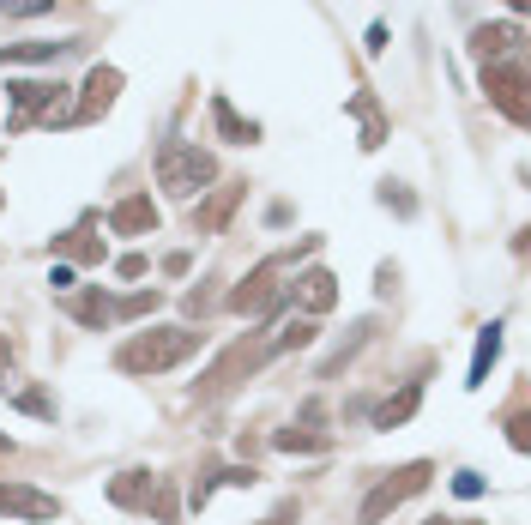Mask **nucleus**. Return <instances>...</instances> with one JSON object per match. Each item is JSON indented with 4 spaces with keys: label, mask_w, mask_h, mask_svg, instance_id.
Wrapping results in <instances>:
<instances>
[{
    "label": "nucleus",
    "mask_w": 531,
    "mask_h": 525,
    "mask_svg": "<svg viewBox=\"0 0 531 525\" xmlns=\"http://www.w3.org/2000/svg\"><path fill=\"white\" fill-rule=\"evenodd\" d=\"M194 350H200V332H188V326H157V332H133L121 344L115 369H127V375H163V369H175L182 357H194Z\"/></svg>",
    "instance_id": "nucleus-1"
},
{
    "label": "nucleus",
    "mask_w": 531,
    "mask_h": 525,
    "mask_svg": "<svg viewBox=\"0 0 531 525\" xmlns=\"http://www.w3.org/2000/svg\"><path fill=\"white\" fill-rule=\"evenodd\" d=\"M212 157L200 151V145H188V139H169L163 151H157V182L175 194V200H188V194H200L206 182H212Z\"/></svg>",
    "instance_id": "nucleus-2"
},
{
    "label": "nucleus",
    "mask_w": 531,
    "mask_h": 525,
    "mask_svg": "<svg viewBox=\"0 0 531 525\" xmlns=\"http://www.w3.org/2000/svg\"><path fill=\"white\" fill-rule=\"evenodd\" d=\"M314 248H320V242H302L296 254H314ZM296 254H272V260L242 284V290H230V308H236V314H260V308L272 302V290H278V272H290V266H296Z\"/></svg>",
    "instance_id": "nucleus-3"
},
{
    "label": "nucleus",
    "mask_w": 531,
    "mask_h": 525,
    "mask_svg": "<svg viewBox=\"0 0 531 525\" xmlns=\"http://www.w3.org/2000/svg\"><path fill=\"white\" fill-rule=\"evenodd\" d=\"M423 483H429V465H423V459H417V465H405V471H393L387 483H375V489H369V501H363V525H381V519H387L399 501H411Z\"/></svg>",
    "instance_id": "nucleus-4"
},
{
    "label": "nucleus",
    "mask_w": 531,
    "mask_h": 525,
    "mask_svg": "<svg viewBox=\"0 0 531 525\" xmlns=\"http://www.w3.org/2000/svg\"><path fill=\"white\" fill-rule=\"evenodd\" d=\"M0 513H13V519H55L61 501L31 489V483H0Z\"/></svg>",
    "instance_id": "nucleus-5"
},
{
    "label": "nucleus",
    "mask_w": 531,
    "mask_h": 525,
    "mask_svg": "<svg viewBox=\"0 0 531 525\" xmlns=\"http://www.w3.org/2000/svg\"><path fill=\"white\" fill-rule=\"evenodd\" d=\"M151 495H157V477H151V471H121V477L109 483V501H115V507H151Z\"/></svg>",
    "instance_id": "nucleus-6"
},
{
    "label": "nucleus",
    "mask_w": 531,
    "mask_h": 525,
    "mask_svg": "<svg viewBox=\"0 0 531 525\" xmlns=\"http://www.w3.org/2000/svg\"><path fill=\"white\" fill-rule=\"evenodd\" d=\"M115 91H121V73H115V67H91L79 115H97V109H109V103H115Z\"/></svg>",
    "instance_id": "nucleus-7"
},
{
    "label": "nucleus",
    "mask_w": 531,
    "mask_h": 525,
    "mask_svg": "<svg viewBox=\"0 0 531 525\" xmlns=\"http://www.w3.org/2000/svg\"><path fill=\"white\" fill-rule=\"evenodd\" d=\"M151 224H157V212H151V200H145V194H133L127 206H115V212H109V230H121V236L151 230Z\"/></svg>",
    "instance_id": "nucleus-8"
},
{
    "label": "nucleus",
    "mask_w": 531,
    "mask_h": 525,
    "mask_svg": "<svg viewBox=\"0 0 531 525\" xmlns=\"http://www.w3.org/2000/svg\"><path fill=\"white\" fill-rule=\"evenodd\" d=\"M332 302H338V278H332V272H308V278H302V308H308V314H326Z\"/></svg>",
    "instance_id": "nucleus-9"
},
{
    "label": "nucleus",
    "mask_w": 531,
    "mask_h": 525,
    "mask_svg": "<svg viewBox=\"0 0 531 525\" xmlns=\"http://www.w3.org/2000/svg\"><path fill=\"white\" fill-rule=\"evenodd\" d=\"M417 399H423V387H417V381H411V387H405V393H399V399H387V405H381V411H375V429H399V423H405V417H411V411H417Z\"/></svg>",
    "instance_id": "nucleus-10"
},
{
    "label": "nucleus",
    "mask_w": 531,
    "mask_h": 525,
    "mask_svg": "<svg viewBox=\"0 0 531 525\" xmlns=\"http://www.w3.org/2000/svg\"><path fill=\"white\" fill-rule=\"evenodd\" d=\"M489 91H495V103L513 115V121H525V97H519V73H489Z\"/></svg>",
    "instance_id": "nucleus-11"
},
{
    "label": "nucleus",
    "mask_w": 531,
    "mask_h": 525,
    "mask_svg": "<svg viewBox=\"0 0 531 525\" xmlns=\"http://www.w3.org/2000/svg\"><path fill=\"white\" fill-rule=\"evenodd\" d=\"M212 115H218V127H224L236 145H248V139H254V121H242V115L230 109V97H212Z\"/></svg>",
    "instance_id": "nucleus-12"
},
{
    "label": "nucleus",
    "mask_w": 531,
    "mask_h": 525,
    "mask_svg": "<svg viewBox=\"0 0 531 525\" xmlns=\"http://www.w3.org/2000/svg\"><path fill=\"white\" fill-rule=\"evenodd\" d=\"M73 314H79L85 326H109V320H115L121 308H115L109 296H97V290H91V296H79V302H73Z\"/></svg>",
    "instance_id": "nucleus-13"
},
{
    "label": "nucleus",
    "mask_w": 531,
    "mask_h": 525,
    "mask_svg": "<svg viewBox=\"0 0 531 525\" xmlns=\"http://www.w3.org/2000/svg\"><path fill=\"white\" fill-rule=\"evenodd\" d=\"M495 350H501V326H483V338H477V363H471V387H483V375H489V363H495Z\"/></svg>",
    "instance_id": "nucleus-14"
},
{
    "label": "nucleus",
    "mask_w": 531,
    "mask_h": 525,
    "mask_svg": "<svg viewBox=\"0 0 531 525\" xmlns=\"http://www.w3.org/2000/svg\"><path fill=\"white\" fill-rule=\"evenodd\" d=\"M302 344H314V320H284V332L272 338V350H302Z\"/></svg>",
    "instance_id": "nucleus-15"
},
{
    "label": "nucleus",
    "mask_w": 531,
    "mask_h": 525,
    "mask_svg": "<svg viewBox=\"0 0 531 525\" xmlns=\"http://www.w3.org/2000/svg\"><path fill=\"white\" fill-rule=\"evenodd\" d=\"M519 43V31L513 25H495V31H477V55H501V49H513Z\"/></svg>",
    "instance_id": "nucleus-16"
},
{
    "label": "nucleus",
    "mask_w": 531,
    "mask_h": 525,
    "mask_svg": "<svg viewBox=\"0 0 531 525\" xmlns=\"http://www.w3.org/2000/svg\"><path fill=\"white\" fill-rule=\"evenodd\" d=\"M236 194H242V188H224V194H218V200H212V206L200 212V224H224V212L236 206Z\"/></svg>",
    "instance_id": "nucleus-17"
},
{
    "label": "nucleus",
    "mask_w": 531,
    "mask_h": 525,
    "mask_svg": "<svg viewBox=\"0 0 531 525\" xmlns=\"http://www.w3.org/2000/svg\"><path fill=\"white\" fill-rule=\"evenodd\" d=\"M0 7H7L13 19H37V13H49L55 0H0Z\"/></svg>",
    "instance_id": "nucleus-18"
},
{
    "label": "nucleus",
    "mask_w": 531,
    "mask_h": 525,
    "mask_svg": "<svg viewBox=\"0 0 531 525\" xmlns=\"http://www.w3.org/2000/svg\"><path fill=\"white\" fill-rule=\"evenodd\" d=\"M278 447H284V453H296V447H326V435H302V429H284V435H278Z\"/></svg>",
    "instance_id": "nucleus-19"
},
{
    "label": "nucleus",
    "mask_w": 531,
    "mask_h": 525,
    "mask_svg": "<svg viewBox=\"0 0 531 525\" xmlns=\"http://www.w3.org/2000/svg\"><path fill=\"white\" fill-rule=\"evenodd\" d=\"M67 254H73V260H97L103 248H97V242H85V230H79V236H67Z\"/></svg>",
    "instance_id": "nucleus-20"
},
{
    "label": "nucleus",
    "mask_w": 531,
    "mask_h": 525,
    "mask_svg": "<svg viewBox=\"0 0 531 525\" xmlns=\"http://www.w3.org/2000/svg\"><path fill=\"white\" fill-rule=\"evenodd\" d=\"M453 495H465V501L483 495V477H477V471H459V477H453Z\"/></svg>",
    "instance_id": "nucleus-21"
},
{
    "label": "nucleus",
    "mask_w": 531,
    "mask_h": 525,
    "mask_svg": "<svg viewBox=\"0 0 531 525\" xmlns=\"http://www.w3.org/2000/svg\"><path fill=\"white\" fill-rule=\"evenodd\" d=\"M115 272H121V278H139V272H145V254H127V260H121Z\"/></svg>",
    "instance_id": "nucleus-22"
},
{
    "label": "nucleus",
    "mask_w": 531,
    "mask_h": 525,
    "mask_svg": "<svg viewBox=\"0 0 531 525\" xmlns=\"http://www.w3.org/2000/svg\"><path fill=\"white\" fill-rule=\"evenodd\" d=\"M7 369H13V344L0 338V387H7Z\"/></svg>",
    "instance_id": "nucleus-23"
},
{
    "label": "nucleus",
    "mask_w": 531,
    "mask_h": 525,
    "mask_svg": "<svg viewBox=\"0 0 531 525\" xmlns=\"http://www.w3.org/2000/svg\"><path fill=\"white\" fill-rule=\"evenodd\" d=\"M266 525H296V507H284V513H272Z\"/></svg>",
    "instance_id": "nucleus-24"
},
{
    "label": "nucleus",
    "mask_w": 531,
    "mask_h": 525,
    "mask_svg": "<svg viewBox=\"0 0 531 525\" xmlns=\"http://www.w3.org/2000/svg\"><path fill=\"white\" fill-rule=\"evenodd\" d=\"M429 525H477V519H429Z\"/></svg>",
    "instance_id": "nucleus-25"
},
{
    "label": "nucleus",
    "mask_w": 531,
    "mask_h": 525,
    "mask_svg": "<svg viewBox=\"0 0 531 525\" xmlns=\"http://www.w3.org/2000/svg\"><path fill=\"white\" fill-rule=\"evenodd\" d=\"M513 7H525V0H513Z\"/></svg>",
    "instance_id": "nucleus-26"
}]
</instances>
